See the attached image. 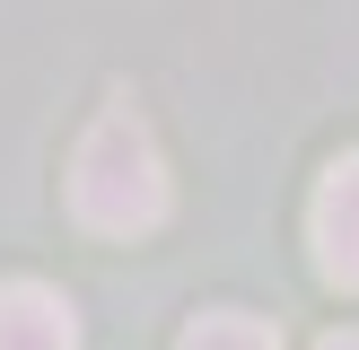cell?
<instances>
[{"mask_svg": "<svg viewBox=\"0 0 359 350\" xmlns=\"http://www.w3.org/2000/svg\"><path fill=\"white\" fill-rule=\"evenodd\" d=\"M70 210L97 237H149L167 219V158L132 105H105L70 158Z\"/></svg>", "mask_w": 359, "mask_h": 350, "instance_id": "cell-1", "label": "cell"}, {"mask_svg": "<svg viewBox=\"0 0 359 350\" xmlns=\"http://www.w3.org/2000/svg\"><path fill=\"white\" fill-rule=\"evenodd\" d=\"M307 237H316V272L333 289H359V158L325 167V184L307 202Z\"/></svg>", "mask_w": 359, "mask_h": 350, "instance_id": "cell-2", "label": "cell"}, {"mask_svg": "<svg viewBox=\"0 0 359 350\" xmlns=\"http://www.w3.org/2000/svg\"><path fill=\"white\" fill-rule=\"evenodd\" d=\"M0 350H79V315L44 280H0Z\"/></svg>", "mask_w": 359, "mask_h": 350, "instance_id": "cell-3", "label": "cell"}, {"mask_svg": "<svg viewBox=\"0 0 359 350\" xmlns=\"http://www.w3.org/2000/svg\"><path fill=\"white\" fill-rule=\"evenodd\" d=\"M175 350H280V332L263 324V315H237V307H219V315H193Z\"/></svg>", "mask_w": 359, "mask_h": 350, "instance_id": "cell-4", "label": "cell"}, {"mask_svg": "<svg viewBox=\"0 0 359 350\" xmlns=\"http://www.w3.org/2000/svg\"><path fill=\"white\" fill-rule=\"evenodd\" d=\"M316 350H359V332H325V342H316Z\"/></svg>", "mask_w": 359, "mask_h": 350, "instance_id": "cell-5", "label": "cell"}]
</instances>
